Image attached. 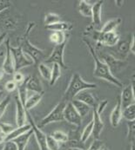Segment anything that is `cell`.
<instances>
[{
	"label": "cell",
	"instance_id": "cell-20",
	"mask_svg": "<svg viewBox=\"0 0 135 150\" xmlns=\"http://www.w3.org/2000/svg\"><path fill=\"white\" fill-rule=\"evenodd\" d=\"M47 30H51V31H61V32H68V31H71L73 28V25L71 23H69V22H65V21H60L54 23V24H51V25H49V26H46L45 27Z\"/></svg>",
	"mask_w": 135,
	"mask_h": 150
},
{
	"label": "cell",
	"instance_id": "cell-44",
	"mask_svg": "<svg viewBox=\"0 0 135 150\" xmlns=\"http://www.w3.org/2000/svg\"><path fill=\"white\" fill-rule=\"evenodd\" d=\"M107 104H108V101H107V100H104V101L100 102V103H99V105L96 106V110H97V112H98L99 115H101L102 112L104 111V109H105L106 107L107 106Z\"/></svg>",
	"mask_w": 135,
	"mask_h": 150
},
{
	"label": "cell",
	"instance_id": "cell-5",
	"mask_svg": "<svg viewBox=\"0 0 135 150\" xmlns=\"http://www.w3.org/2000/svg\"><path fill=\"white\" fill-rule=\"evenodd\" d=\"M10 50H11V55H12L13 60H14L15 72L20 71V69H22L25 67L34 64L33 61L23 52L21 48L19 45L17 47H12L11 45Z\"/></svg>",
	"mask_w": 135,
	"mask_h": 150
},
{
	"label": "cell",
	"instance_id": "cell-51",
	"mask_svg": "<svg viewBox=\"0 0 135 150\" xmlns=\"http://www.w3.org/2000/svg\"><path fill=\"white\" fill-rule=\"evenodd\" d=\"M3 95H4V91L0 92V101L2 100V97H3Z\"/></svg>",
	"mask_w": 135,
	"mask_h": 150
},
{
	"label": "cell",
	"instance_id": "cell-3",
	"mask_svg": "<svg viewBox=\"0 0 135 150\" xmlns=\"http://www.w3.org/2000/svg\"><path fill=\"white\" fill-rule=\"evenodd\" d=\"M97 87L98 86L95 83L86 82L82 78V76H80L79 73H77V72L73 73L71 76V78L70 80V83L64 93L62 101L66 102V103H69V102L72 101L75 98V96L82 90L94 89V88H97Z\"/></svg>",
	"mask_w": 135,
	"mask_h": 150
},
{
	"label": "cell",
	"instance_id": "cell-27",
	"mask_svg": "<svg viewBox=\"0 0 135 150\" xmlns=\"http://www.w3.org/2000/svg\"><path fill=\"white\" fill-rule=\"evenodd\" d=\"M27 81H28V77L25 78L24 82L22 83L21 84L18 85V96L20 100V102L22 103V104L24 106V103L28 98V89H27V86H26V83H27Z\"/></svg>",
	"mask_w": 135,
	"mask_h": 150
},
{
	"label": "cell",
	"instance_id": "cell-25",
	"mask_svg": "<svg viewBox=\"0 0 135 150\" xmlns=\"http://www.w3.org/2000/svg\"><path fill=\"white\" fill-rule=\"evenodd\" d=\"M31 129V125H30L29 123H26V124L24 125V126H20V127L15 128V129H13L8 135H6L5 142L14 140L15 138H17V137H19V135H21L23 134L26 133L27 131H29Z\"/></svg>",
	"mask_w": 135,
	"mask_h": 150
},
{
	"label": "cell",
	"instance_id": "cell-19",
	"mask_svg": "<svg viewBox=\"0 0 135 150\" xmlns=\"http://www.w3.org/2000/svg\"><path fill=\"white\" fill-rule=\"evenodd\" d=\"M32 135H33V131L31 129L26 133L23 134L21 135H19V137L12 140V142L17 145L18 150H25L29 142H30V139Z\"/></svg>",
	"mask_w": 135,
	"mask_h": 150
},
{
	"label": "cell",
	"instance_id": "cell-34",
	"mask_svg": "<svg viewBox=\"0 0 135 150\" xmlns=\"http://www.w3.org/2000/svg\"><path fill=\"white\" fill-rule=\"evenodd\" d=\"M92 129H93V126H92V122H90L86 128L84 129L81 136H80V142L81 143H86V142L90 138V136L92 134Z\"/></svg>",
	"mask_w": 135,
	"mask_h": 150
},
{
	"label": "cell",
	"instance_id": "cell-41",
	"mask_svg": "<svg viewBox=\"0 0 135 150\" xmlns=\"http://www.w3.org/2000/svg\"><path fill=\"white\" fill-rule=\"evenodd\" d=\"M17 88H18V84L13 80L6 82V83L4 84V89L9 93H11V92L15 91L17 89Z\"/></svg>",
	"mask_w": 135,
	"mask_h": 150
},
{
	"label": "cell",
	"instance_id": "cell-17",
	"mask_svg": "<svg viewBox=\"0 0 135 150\" xmlns=\"http://www.w3.org/2000/svg\"><path fill=\"white\" fill-rule=\"evenodd\" d=\"M121 118H122V108H121V104H120L119 97L117 103L110 115V123L113 128L115 129L119 126Z\"/></svg>",
	"mask_w": 135,
	"mask_h": 150
},
{
	"label": "cell",
	"instance_id": "cell-7",
	"mask_svg": "<svg viewBox=\"0 0 135 150\" xmlns=\"http://www.w3.org/2000/svg\"><path fill=\"white\" fill-rule=\"evenodd\" d=\"M101 58L104 59L103 62L108 66L111 73L113 74V76H114V74H116V73L121 71L122 69H124L128 64L126 60H121V59L114 57L113 54H110V53L101 54Z\"/></svg>",
	"mask_w": 135,
	"mask_h": 150
},
{
	"label": "cell",
	"instance_id": "cell-23",
	"mask_svg": "<svg viewBox=\"0 0 135 150\" xmlns=\"http://www.w3.org/2000/svg\"><path fill=\"white\" fill-rule=\"evenodd\" d=\"M68 37L66 32L61 31H52L49 36V40L54 45H59L65 42H67Z\"/></svg>",
	"mask_w": 135,
	"mask_h": 150
},
{
	"label": "cell",
	"instance_id": "cell-46",
	"mask_svg": "<svg viewBox=\"0 0 135 150\" xmlns=\"http://www.w3.org/2000/svg\"><path fill=\"white\" fill-rule=\"evenodd\" d=\"M6 37H7V34L5 32L0 34V45L6 40Z\"/></svg>",
	"mask_w": 135,
	"mask_h": 150
},
{
	"label": "cell",
	"instance_id": "cell-2",
	"mask_svg": "<svg viewBox=\"0 0 135 150\" xmlns=\"http://www.w3.org/2000/svg\"><path fill=\"white\" fill-rule=\"evenodd\" d=\"M35 26H36V23L30 22L23 36L18 38V43L19 46L21 48L23 52L33 61L34 64L38 65L40 63H43L45 57V51L33 45L29 39L30 33Z\"/></svg>",
	"mask_w": 135,
	"mask_h": 150
},
{
	"label": "cell",
	"instance_id": "cell-30",
	"mask_svg": "<svg viewBox=\"0 0 135 150\" xmlns=\"http://www.w3.org/2000/svg\"><path fill=\"white\" fill-rule=\"evenodd\" d=\"M38 69H39V72L41 77H43L46 81L50 82L51 74V69L48 65L45 64V63H40V64H38Z\"/></svg>",
	"mask_w": 135,
	"mask_h": 150
},
{
	"label": "cell",
	"instance_id": "cell-38",
	"mask_svg": "<svg viewBox=\"0 0 135 150\" xmlns=\"http://www.w3.org/2000/svg\"><path fill=\"white\" fill-rule=\"evenodd\" d=\"M14 129L15 127L9 122H0V132L4 133L5 135H8Z\"/></svg>",
	"mask_w": 135,
	"mask_h": 150
},
{
	"label": "cell",
	"instance_id": "cell-11",
	"mask_svg": "<svg viewBox=\"0 0 135 150\" xmlns=\"http://www.w3.org/2000/svg\"><path fill=\"white\" fill-rule=\"evenodd\" d=\"M119 100H120V104H121L122 109L132 104H134L135 98L134 84H129L123 88L121 96H119Z\"/></svg>",
	"mask_w": 135,
	"mask_h": 150
},
{
	"label": "cell",
	"instance_id": "cell-31",
	"mask_svg": "<svg viewBox=\"0 0 135 150\" xmlns=\"http://www.w3.org/2000/svg\"><path fill=\"white\" fill-rule=\"evenodd\" d=\"M55 141H57L59 144L60 143H66L69 142V135L66 133L61 130H55L51 134Z\"/></svg>",
	"mask_w": 135,
	"mask_h": 150
},
{
	"label": "cell",
	"instance_id": "cell-13",
	"mask_svg": "<svg viewBox=\"0 0 135 150\" xmlns=\"http://www.w3.org/2000/svg\"><path fill=\"white\" fill-rule=\"evenodd\" d=\"M92 134L94 139H99V135L101 134V132L103 131L105 124L101 120L100 115L97 112L96 107L92 108Z\"/></svg>",
	"mask_w": 135,
	"mask_h": 150
},
{
	"label": "cell",
	"instance_id": "cell-39",
	"mask_svg": "<svg viewBox=\"0 0 135 150\" xmlns=\"http://www.w3.org/2000/svg\"><path fill=\"white\" fill-rule=\"evenodd\" d=\"M104 147L105 145L102 141H100L99 139H94L88 150H101Z\"/></svg>",
	"mask_w": 135,
	"mask_h": 150
},
{
	"label": "cell",
	"instance_id": "cell-28",
	"mask_svg": "<svg viewBox=\"0 0 135 150\" xmlns=\"http://www.w3.org/2000/svg\"><path fill=\"white\" fill-rule=\"evenodd\" d=\"M62 75V70L60 66L57 64H52L51 68V79H50V86H53L56 82L59 80V78Z\"/></svg>",
	"mask_w": 135,
	"mask_h": 150
},
{
	"label": "cell",
	"instance_id": "cell-45",
	"mask_svg": "<svg viewBox=\"0 0 135 150\" xmlns=\"http://www.w3.org/2000/svg\"><path fill=\"white\" fill-rule=\"evenodd\" d=\"M135 39H134V34L133 35V38H132V42H131V45H130V51L134 55L135 54Z\"/></svg>",
	"mask_w": 135,
	"mask_h": 150
},
{
	"label": "cell",
	"instance_id": "cell-26",
	"mask_svg": "<svg viewBox=\"0 0 135 150\" xmlns=\"http://www.w3.org/2000/svg\"><path fill=\"white\" fill-rule=\"evenodd\" d=\"M91 8H92V4H91L90 2L86 0H80L79 2L78 10L79 13L85 18L91 17Z\"/></svg>",
	"mask_w": 135,
	"mask_h": 150
},
{
	"label": "cell",
	"instance_id": "cell-57",
	"mask_svg": "<svg viewBox=\"0 0 135 150\" xmlns=\"http://www.w3.org/2000/svg\"><path fill=\"white\" fill-rule=\"evenodd\" d=\"M0 34H1V33H0Z\"/></svg>",
	"mask_w": 135,
	"mask_h": 150
},
{
	"label": "cell",
	"instance_id": "cell-42",
	"mask_svg": "<svg viewBox=\"0 0 135 150\" xmlns=\"http://www.w3.org/2000/svg\"><path fill=\"white\" fill-rule=\"evenodd\" d=\"M1 150H18V148L12 141H7L4 143V147Z\"/></svg>",
	"mask_w": 135,
	"mask_h": 150
},
{
	"label": "cell",
	"instance_id": "cell-40",
	"mask_svg": "<svg viewBox=\"0 0 135 150\" xmlns=\"http://www.w3.org/2000/svg\"><path fill=\"white\" fill-rule=\"evenodd\" d=\"M25 76H24V75L23 74L22 72H20V71H16L14 74H13V81L18 84V85H19V84H21L22 83L24 82V80H25Z\"/></svg>",
	"mask_w": 135,
	"mask_h": 150
},
{
	"label": "cell",
	"instance_id": "cell-35",
	"mask_svg": "<svg viewBox=\"0 0 135 150\" xmlns=\"http://www.w3.org/2000/svg\"><path fill=\"white\" fill-rule=\"evenodd\" d=\"M46 146L48 150H59L60 148V144L55 141L51 134L46 135Z\"/></svg>",
	"mask_w": 135,
	"mask_h": 150
},
{
	"label": "cell",
	"instance_id": "cell-48",
	"mask_svg": "<svg viewBox=\"0 0 135 150\" xmlns=\"http://www.w3.org/2000/svg\"><path fill=\"white\" fill-rule=\"evenodd\" d=\"M4 71L3 70V69L2 68H0V81L4 78Z\"/></svg>",
	"mask_w": 135,
	"mask_h": 150
},
{
	"label": "cell",
	"instance_id": "cell-8",
	"mask_svg": "<svg viewBox=\"0 0 135 150\" xmlns=\"http://www.w3.org/2000/svg\"><path fill=\"white\" fill-rule=\"evenodd\" d=\"M26 117H27V120L29 122V124L31 125V129L33 131V134L35 135V138H36V141L38 142L39 150H48L47 149V146H46V134L41 130V129H39L37 126L33 118L31 117V115L29 114L28 111H26Z\"/></svg>",
	"mask_w": 135,
	"mask_h": 150
},
{
	"label": "cell",
	"instance_id": "cell-12",
	"mask_svg": "<svg viewBox=\"0 0 135 150\" xmlns=\"http://www.w3.org/2000/svg\"><path fill=\"white\" fill-rule=\"evenodd\" d=\"M104 1L99 0L96 1L94 4H92V8H91V26L97 30L101 25V14H102V6H103Z\"/></svg>",
	"mask_w": 135,
	"mask_h": 150
},
{
	"label": "cell",
	"instance_id": "cell-18",
	"mask_svg": "<svg viewBox=\"0 0 135 150\" xmlns=\"http://www.w3.org/2000/svg\"><path fill=\"white\" fill-rule=\"evenodd\" d=\"M27 89L28 91H32L34 93H42L44 92L42 83L38 76H28V81H27Z\"/></svg>",
	"mask_w": 135,
	"mask_h": 150
},
{
	"label": "cell",
	"instance_id": "cell-1",
	"mask_svg": "<svg viewBox=\"0 0 135 150\" xmlns=\"http://www.w3.org/2000/svg\"><path fill=\"white\" fill-rule=\"evenodd\" d=\"M83 41H84V43L86 44V47L88 48L89 53L91 54V56L92 57L93 61H94V70H93L94 77L105 80V81L112 83L116 87H119V88L123 87V83L115 76H113V74L111 73L108 66L99 57L95 49L90 43V41L87 40L86 38H83Z\"/></svg>",
	"mask_w": 135,
	"mask_h": 150
},
{
	"label": "cell",
	"instance_id": "cell-29",
	"mask_svg": "<svg viewBox=\"0 0 135 150\" xmlns=\"http://www.w3.org/2000/svg\"><path fill=\"white\" fill-rule=\"evenodd\" d=\"M122 117L127 122L135 121V104H132L122 109Z\"/></svg>",
	"mask_w": 135,
	"mask_h": 150
},
{
	"label": "cell",
	"instance_id": "cell-4",
	"mask_svg": "<svg viewBox=\"0 0 135 150\" xmlns=\"http://www.w3.org/2000/svg\"><path fill=\"white\" fill-rule=\"evenodd\" d=\"M66 102H59L55 108L40 121V122L37 125L39 129L44 128L48 124L54 123V122H60L65 121L64 120V109L66 107Z\"/></svg>",
	"mask_w": 135,
	"mask_h": 150
},
{
	"label": "cell",
	"instance_id": "cell-47",
	"mask_svg": "<svg viewBox=\"0 0 135 150\" xmlns=\"http://www.w3.org/2000/svg\"><path fill=\"white\" fill-rule=\"evenodd\" d=\"M5 138H6V135L4 133L0 132V144L5 142Z\"/></svg>",
	"mask_w": 135,
	"mask_h": 150
},
{
	"label": "cell",
	"instance_id": "cell-15",
	"mask_svg": "<svg viewBox=\"0 0 135 150\" xmlns=\"http://www.w3.org/2000/svg\"><path fill=\"white\" fill-rule=\"evenodd\" d=\"M78 101H80L84 103H86V105L90 106L91 108H95L97 106V102L95 97L93 96L92 93L90 91V89H86V90H82L81 92H79L75 98Z\"/></svg>",
	"mask_w": 135,
	"mask_h": 150
},
{
	"label": "cell",
	"instance_id": "cell-16",
	"mask_svg": "<svg viewBox=\"0 0 135 150\" xmlns=\"http://www.w3.org/2000/svg\"><path fill=\"white\" fill-rule=\"evenodd\" d=\"M133 34L130 35V38L129 39L127 40H124V41H119V43H117V51L120 57L119 59L121 60H126L127 56L129 55V53L131 52L130 51V45H131V42H132V38H133Z\"/></svg>",
	"mask_w": 135,
	"mask_h": 150
},
{
	"label": "cell",
	"instance_id": "cell-22",
	"mask_svg": "<svg viewBox=\"0 0 135 150\" xmlns=\"http://www.w3.org/2000/svg\"><path fill=\"white\" fill-rule=\"evenodd\" d=\"M71 103L74 108L76 109V111L79 113V115H80L81 118L86 117L91 110V108L90 106H88L86 103H84L80 101H78L76 99H73L72 101H71Z\"/></svg>",
	"mask_w": 135,
	"mask_h": 150
},
{
	"label": "cell",
	"instance_id": "cell-54",
	"mask_svg": "<svg viewBox=\"0 0 135 150\" xmlns=\"http://www.w3.org/2000/svg\"><path fill=\"white\" fill-rule=\"evenodd\" d=\"M101 150H109V149H107L106 147H104V148H103V149H102Z\"/></svg>",
	"mask_w": 135,
	"mask_h": 150
},
{
	"label": "cell",
	"instance_id": "cell-56",
	"mask_svg": "<svg viewBox=\"0 0 135 150\" xmlns=\"http://www.w3.org/2000/svg\"><path fill=\"white\" fill-rule=\"evenodd\" d=\"M67 150H71V149H67Z\"/></svg>",
	"mask_w": 135,
	"mask_h": 150
},
{
	"label": "cell",
	"instance_id": "cell-10",
	"mask_svg": "<svg viewBox=\"0 0 135 150\" xmlns=\"http://www.w3.org/2000/svg\"><path fill=\"white\" fill-rule=\"evenodd\" d=\"M11 40L10 38H7L5 45H6V53L4 56V63L2 69L4 71L5 74L7 75H13L15 73V67H14V60H13V57L11 55L10 47H11Z\"/></svg>",
	"mask_w": 135,
	"mask_h": 150
},
{
	"label": "cell",
	"instance_id": "cell-24",
	"mask_svg": "<svg viewBox=\"0 0 135 150\" xmlns=\"http://www.w3.org/2000/svg\"><path fill=\"white\" fill-rule=\"evenodd\" d=\"M122 19L120 18H116L111 19L106 23H105V24H103L101 26L100 31L103 33H107V32H112V31H115L116 29L119 26V24L121 23Z\"/></svg>",
	"mask_w": 135,
	"mask_h": 150
},
{
	"label": "cell",
	"instance_id": "cell-43",
	"mask_svg": "<svg viewBox=\"0 0 135 150\" xmlns=\"http://www.w3.org/2000/svg\"><path fill=\"white\" fill-rule=\"evenodd\" d=\"M11 6V3L9 0H0V13L5 10H8Z\"/></svg>",
	"mask_w": 135,
	"mask_h": 150
},
{
	"label": "cell",
	"instance_id": "cell-33",
	"mask_svg": "<svg viewBox=\"0 0 135 150\" xmlns=\"http://www.w3.org/2000/svg\"><path fill=\"white\" fill-rule=\"evenodd\" d=\"M126 138L128 142L134 145L135 142V121L134 122H127V135Z\"/></svg>",
	"mask_w": 135,
	"mask_h": 150
},
{
	"label": "cell",
	"instance_id": "cell-49",
	"mask_svg": "<svg viewBox=\"0 0 135 150\" xmlns=\"http://www.w3.org/2000/svg\"><path fill=\"white\" fill-rule=\"evenodd\" d=\"M115 3H116V5H117L118 7H121V6L123 5L124 1H118V0H116V1H115Z\"/></svg>",
	"mask_w": 135,
	"mask_h": 150
},
{
	"label": "cell",
	"instance_id": "cell-21",
	"mask_svg": "<svg viewBox=\"0 0 135 150\" xmlns=\"http://www.w3.org/2000/svg\"><path fill=\"white\" fill-rule=\"evenodd\" d=\"M44 94H45V92H42V93H35L32 96H29L27 98L25 103H24V109L29 112L31 108H33L35 106H37L40 103V101L42 100V98L44 96Z\"/></svg>",
	"mask_w": 135,
	"mask_h": 150
},
{
	"label": "cell",
	"instance_id": "cell-37",
	"mask_svg": "<svg viewBox=\"0 0 135 150\" xmlns=\"http://www.w3.org/2000/svg\"><path fill=\"white\" fill-rule=\"evenodd\" d=\"M10 103H11V96H7L4 99L1 100V102H0V119L4 115V112L6 111Z\"/></svg>",
	"mask_w": 135,
	"mask_h": 150
},
{
	"label": "cell",
	"instance_id": "cell-50",
	"mask_svg": "<svg viewBox=\"0 0 135 150\" xmlns=\"http://www.w3.org/2000/svg\"><path fill=\"white\" fill-rule=\"evenodd\" d=\"M71 150H86V149H79V148H73V149H71Z\"/></svg>",
	"mask_w": 135,
	"mask_h": 150
},
{
	"label": "cell",
	"instance_id": "cell-52",
	"mask_svg": "<svg viewBox=\"0 0 135 150\" xmlns=\"http://www.w3.org/2000/svg\"><path fill=\"white\" fill-rule=\"evenodd\" d=\"M2 91H4V87L0 84V92H2Z\"/></svg>",
	"mask_w": 135,
	"mask_h": 150
},
{
	"label": "cell",
	"instance_id": "cell-9",
	"mask_svg": "<svg viewBox=\"0 0 135 150\" xmlns=\"http://www.w3.org/2000/svg\"><path fill=\"white\" fill-rule=\"evenodd\" d=\"M64 120L67 122L79 128L82 123V118L79 115V113L76 111V109L72 106L71 103H66V107L64 109Z\"/></svg>",
	"mask_w": 135,
	"mask_h": 150
},
{
	"label": "cell",
	"instance_id": "cell-32",
	"mask_svg": "<svg viewBox=\"0 0 135 150\" xmlns=\"http://www.w3.org/2000/svg\"><path fill=\"white\" fill-rule=\"evenodd\" d=\"M60 17L56 14V13H53V12H48L45 15V18H44V23H45V26H49V25H51V24H54L58 22H60Z\"/></svg>",
	"mask_w": 135,
	"mask_h": 150
},
{
	"label": "cell",
	"instance_id": "cell-53",
	"mask_svg": "<svg viewBox=\"0 0 135 150\" xmlns=\"http://www.w3.org/2000/svg\"><path fill=\"white\" fill-rule=\"evenodd\" d=\"M131 150H134V145H132L131 146Z\"/></svg>",
	"mask_w": 135,
	"mask_h": 150
},
{
	"label": "cell",
	"instance_id": "cell-6",
	"mask_svg": "<svg viewBox=\"0 0 135 150\" xmlns=\"http://www.w3.org/2000/svg\"><path fill=\"white\" fill-rule=\"evenodd\" d=\"M67 42H65L62 44L59 45H55L52 49V51L51 55L45 58L44 63L46 64H57L60 66V68L63 69H67V66L65 63L64 59V53H65V49L66 46Z\"/></svg>",
	"mask_w": 135,
	"mask_h": 150
},
{
	"label": "cell",
	"instance_id": "cell-55",
	"mask_svg": "<svg viewBox=\"0 0 135 150\" xmlns=\"http://www.w3.org/2000/svg\"><path fill=\"white\" fill-rule=\"evenodd\" d=\"M3 55H4V53H3V52H0V57H2Z\"/></svg>",
	"mask_w": 135,
	"mask_h": 150
},
{
	"label": "cell",
	"instance_id": "cell-14",
	"mask_svg": "<svg viewBox=\"0 0 135 150\" xmlns=\"http://www.w3.org/2000/svg\"><path fill=\"white\" fill-rule=\"evenodd\" d=\"M15 103H16V123L18 127L24 126L27 123V117H26V110L20 102L18 96H15Z\"/></svg>",
	"mask_w": 135,
	"mask_h": 150
},
{
	"label": "cell",
	"instance_id": "cell-36",
	"mask_svg": "<svg viewBox=\"0 0 135 150\" xmlns=\"http://www.w3.org/2000/svg\"><path fill=\"white\" fill-rule=\"evenodd\" d=\"M17 23L18 22L15 18H5L4 21H3V27L4 30H14L16 27H17Z\"/></svg>",
	"mask_w": 135,
	"mask_h": 150
}]
</instances>
